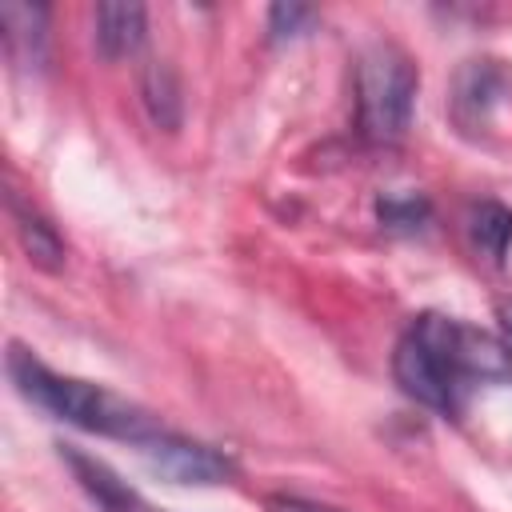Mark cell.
<instances>
[{
  "instance_id": "6da1fadb",
  "label": "cell",
  "mask_w": 512,
  "mask_h": 512,
  "mask_svg": "<svg viewBox=\"0 0 512 512\" xmlns=\"http://www.w3.org/2000/svg\"><path fill=\"white\" fill-rule=\"evenodd\" d=\"M392 376L416 404L456 416L476 384L512 380V344L456 316L420 312L392 348Z\"/></svg>"
},
{
  "instance_id": "7a4b0ae2",
  "label": "cell",
  "mask_w": 512,
  "mask_h": 512,
  "mask_svg": "<svg viewBox=\"0 0 512 512\" xmlns=\"http://www.w3.org/2000/svg\"><path fill=\"white\" fill-rule=\"evenodd\" d=\"M8 376L16 384V392L24 400H32L36 408L52 412L56 420L80 428V432H96V436H112V440H128V444H148L164 424L140 408L128 396H116L92 380H76V376H60L52 372L40 356H32L24 344H8Z\"/></svg>"
},
{
  "instance_id": "3957f363",
  "label": "cell",
  "mask_w": 512,
  "mask_h": 512,
  "mask_svg": "<svg viewBox=\"0 0 512 512\" xmlns=\"http://www.w3.org/2000/svg\"><path fill=\"white\" fill-rule=\"evenodd\" d=\"M420 92L416 60L392 44L376 40L356 56V128L368 144H400Z\"/></svg>"
},
{
  "instance_id": "277c9868",
  "label": "cell",
  "mask_w": 512,
  "mask_h": 512,
  "mask_svg": "<svg viewBox=\"0 0 512 512\" xmlns=\"http://www.w3.org/2000/svg\"><path fill=\"white\" fill-rule=\"evenodd\" d=\"M140 456L148 460V468L172 484H228L240 468L228 452L212 448V444H200V440H188L180 432H168L160 428L148 444H140Z\"/></svg>"
},
{
  "instance_id": "5b68a950",
  "label": "cell",
  "mask_w": 512,
  "mask_h": 512,
  "mask_svg": "<svg viewBox=\"0 0 512 512\" xmlns=\"http://www.w3.org/2000/svg\"><path fill=\"white\" fill-rule=\"evenodd\" d=\"M512 92V72L504 68V60L480 56V60H464L452 76V120L460 132H484L492 124V112L508 100Z\"/></svg>"
},
{
  "instance_id": "8992f818",
  "label": "cell",
  "mask_w": 512,
  "mask_h": 512,
  "mask_svg": "<svg viewBox=\"0 0 512 512\" xmlns=\"http://www.w3.org/2000/svg\"><path fill=\"white\" fill-rule=\"evenodd\" d=\"M60 456H64V464L72 468V476H76V484L84 488V496L100 508V512H156L128 480H120L104 460H96V456H88V452H80V448H72V444H60Z\"/></svg>"
},
{
  "instance_id": "52a82bcc",
  "label": "cell",
  "mask_w": 512,
  "mask_h": 512,
  "mask_svg": "<svg viewBox=\"0 0 512 512\" xmlns=\"http://www.w3.org/2000/svg\"><path fill=\"white\" fill-rule=\"evenodd\" d=\"M0 28H4V48L16 64H40L44 60V44H48V8L44 4L4 0L0 4Z\"/></svg>"
},
{
  "instance_id": "ba28073f",
  "label": "cell",
  "mask_w": 512,
  "mask_h": 512,
  "mask_svg": "<svg viewBox=\"0 0 512 512\" xmlns=\"http://www.w3.org/2000/svg\"><path fill=\"white\" fill-rule=\"evenodd\" d=\"M144 24H148L144 4H100L92 16V28H96L92 36H96L100 56L120 60V56L136 52L144 40Z\"/></svg>"
},
{
  "instance_id": "9c48e42d",
  "label": "cell",
  "mask_w": 512,
  "mask_h": 512,
  "mask_svg": "<svg viewBox=\"0 0 512 512\" xmlns=\"http://www.w3.org/2000/svg\"><path fill=\"white\" fill-rule=\"evenodd\" d=\"M8 216H12L16 240H20V248L28 252V260H32L36 268H44V272H56V268L64 264V240H60V232H56L32 204H24L16 192H8Z\"/></svg>"
},
{
  "instance_id": "30bf717a",
  "label": "cell",
  "mask_w": 512,
  "mask_h": 512,
  "mask_svg": "<svg viewBox=\"0 0 512 512\" xmlns=\"http://www.w3.org/2000/svg\"><path fill=\"white\" fill-rule=\"evenodd\" d=\"M464 228H468V240L472 248L488 260V264H504L508 248H512V208H504L500 200H476L464 216Z\"/></svg>"
},
{
  "instance_id": "8fae6325",
  "label": "cell",
  "mask_w": 512,
  "mask_h": 512,
  "mask_svg": "<svg viewBox=\"0 0 512 512\" xmlns=\"http://www.w3.org/2000/svg\"><path fill=\"white\" fill-rule=\"evenodd\" d=\"M140 92H144V108H148L152 124H156V128H164V132H172V128L180 124V108H184L176 72H172L164 60H152V64L144 68Z\"/></svg>"
},
{
  "instance_id": "7c38bea8",
  "label": "cell",
  "mask_w": 512,
  "mask_h": 512,
  "mask_svg": "<svg viewBox=\"0 0 512 512\" xmlns=\"http://www.w3.org/2000/svg\"><path fill=\"white\" fill-rule=\"evenodd\" d=\"M432 216V204L420 192H388L376 200V220L388 232H420Z\"/></svg>"
},
{
  "instance_id": "4fadbf2b",
  "label": "cell",
  "mask_w": 512,
  "mask_h": 512,
  "mask_svg": "<svg viewBox=\"0 0 512 512\" xmlns=\"http://www.w3.org/2000/svg\"><path fill=\"white\" fill-rule=\"evenodd\" d=\"M320 12L308 8V4H272L268 8V36L272 40H296V36H308L316 28Z\"/></svg>"
},
{
  "instance_id": "5bb4252c",
  "label": "cell",
  "mask_w": 512,
  "mask_h": 512,
  "mask_svg": "<svg viewBox=\"0 0 512 512\" xmlns=\"http://www.w3.org/2000/svg\"><path fill=\"white\" fill-rule=\"evenodd\" d=\"M268 512H344L336 504H324V500H308V496H296V492H272L264 500Z\"/></svg>"
},
{
  "instance_id": "9a60e30c",
  "label": "cell",
  "mask_w": 512,
  "mask_h": 512,
  "mask_svg": "<svg viewBox=\"0 0 512 512\" xmlns=\"http://www.w3.org/2000/svg\"><path fill=\"white\" fill-rule=\"evenodd\" d=\"M496 320H500V328H504V336L512 340V300H500V308H496Z\"/></svg>"
}]
</instances>
